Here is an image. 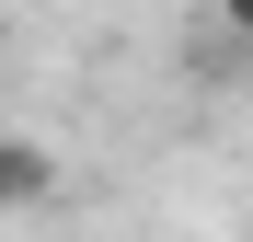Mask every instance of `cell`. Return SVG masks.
Segmentation results:
<instances>
[{
    "label": "cell",
    "instance_id": "obj_2",
    "mask_svg": "<svg viewBox=\"0 0 253 242\" xmlns=\"http://www.w3.org/2000/svg\"><path fill=\"white\" fill-rule=\"evenodd\" d=\"M219 23H230V35H242V47H253V0H219Z\"/></svg>",
    "mask_w": 253,
    "mask_h": 242
},
{
    "label": "cell",
    "instance_id": "obj_1",
    "mask_svg": "<svg viewBox=\"0 0 253 242\" xmlns=\"http://www.w3.org/2000/svg\"><path fill=\"white\" fill-rule=\"evenodd\" d=\"M58 196V161L35 150V139H0V219H23V208H46Z\"/></svg>",
    "mask_w": 253,
    "mask_h": 242
}]
</instances>
